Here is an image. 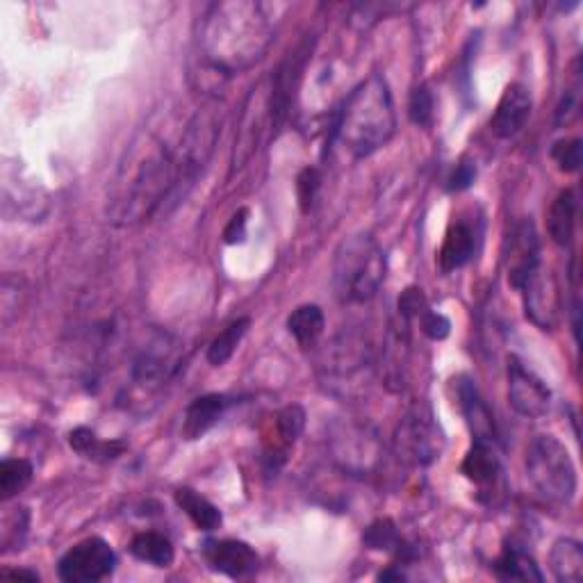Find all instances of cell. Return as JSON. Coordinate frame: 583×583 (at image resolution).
Returning <instances> with one entry per match:
<instances>
[{"label":"cell","instance_id":"1","mask_svg":"<svg viewBox=\"0 0 583 583\" xmlns=\"http://www.w3.org/2000/svg\"><path fill=\"white\" fill-rule=\"evenodd\" d=\"M185 122L173 114L141 128L116 167L107 192V221L133 228L167 217V208L179 185V141Z\"/></svg>","mask_w":583,"mask_h":583},{"label":"cell","instance_id":"2","mask_svg":"<svg viewBox=\"0 0 583 583\" xmlns=\"http://www.w3.org/2000/svg\"><path fill=\"white\" fill-rule=\"evenodd\" d=\"M274 35L276 14L272 5L251 0L213 5L198 23L192 80L208 99H217L226 82L247 73L267 55Z\"/></svg>","mask_w":583,"mask_h":583},{"label":"cell","instance_id":"3","mask_svg":"<svg viewBox=\"0 0 583 583\" xmlns=\"http://www.w3.org/2000/svg\"><path fill=\"white\" fill-rule=\"evenodd\" d=\"M397 133V112L390 84L371 73L346 96L333 124V144L352 160H365L381 151Z\"/></svg>","mask_w":583,"mask_h":583},{"label":"cell","instance_id":"4","mask_svg":"<svg viewBox=\"0 0 583 583\" xmlns=\"http://www.w3.org/2000/svg\"><path fill=\"white\" fill-rule=\"evenodd\" d=\"M388 272L386 251L369 232L346 238L333 258V292L344 306L369 304Z\"/></svg>","mask_w":583,"mask_h":583},{"label":"cell","instance_id":"5","mask_svg":"<svg viewBox=\"0 0 583 583\" xmlns=\"http://www.w3.org/2000/svg\"><path fill=\"white\" fill-rule=\"evenodd\" d=\"M221 135V110L217 99H208L203 107L194 110L183 126L179 141V185L171 196L167 215L176 210L196 187L198 179L213 160L215 146Z\"/></svg>","mask_w":583,"mask_h":583},{"label":"cell","instance_id":"6","mask_svg":"<svg viewBox=\"0 0 583 583\" xmlns=\"http://www.w3.org/2000/svg\"><path fill=\"white\" fill-rule=\"evenodd\" d=\"M527 477L540 498L553 506L574 502L579 477L568 447L553 435H536L527 449Z\"/></svg>","mask_w":583,"mask_h":583},{"label":"cell","instance_id":"7","mask_svg":"<svg viewBox=\"0 0 583 583\" xmlns=\"http://www.w3.org/2000/svg\"><path fill=\"white\" fill-rule=\"evenodd\" d=\"M319 376L324 386L340 397H354L363 392L374 371L371 344L363 333L346 331L333 340L329 352L319 363Z\"/></svg>","mask_w":583,"mask_h":583},{"label":"cell","instance_id":"8","mask_svg":"<svg viewBox=\"0 0 583 583\" xmlns=\"http://www.w3.org/2000/svg\"><path fill=\"white\" fill-rule=\"evenodd\" d=\"M445 445L447 437L435 420L433 408L426 401H418L401 418L395 431L392 451L405 468H428L443 456Z\"/></svg>","mask_w":583,"mask_h":583},{"label":"cell","instance_id":"9","mask_svg":"<svg viewBox=\"0 0 583 583\" xmlns=\"http://www.w3.org/2000/svg\"><path fill=\"white\" fill-rule=\"evenodd\" d=\"M183 363V342L171 333L158 331L137 352L130 365V381L137 390L156 392L181 374Z\"/></svg>","mask_w":583,"mask_h":583},{"label":"cell","instance_id":"10","mask_svg":"<svg viewBox=\"0 0 583 583\" xmlns=\"http://www.w3.org/2000/svg\"><path fill=\"white\" fill-rule=\"evenodd\" d=\"M329 447L333 460L348 475H369L381 462V441L371 426L338 422L331 428Z\"/></svg>","mask_w":583,"mask_h":583},{"label":"cell","instance_id":"11","mask_svg":"<svg viewBox=\"0 0 583 583\" xmlns=\"http://www.w3.org/2000/svg\"><path fill=\"white\" fill-rule=\"evenodd\" d=\"M265 135L274 137L272 105H270V78L260 80L244 101L240 130L236 135V149L230 158V173L244 169L258 153Z\"/></svg>","mask_w":583,"mask_h":583},{"label":"cell","instance_id":"12","mask_svg":"<svg viewBox=\"0 0 583 583\" xmlns=\"http://www.w3.org/2000/svg\"><path fill=\"white\" fill-rule=\"evenodd\" d=\"M116 568V553L103 538H87L71 547L57 565L67 583H99L110 579Z\"/></svg>","mask_w":583,"mask_h":583},{"label":"cell","instance_id":"13","mask_svg":"<svg viewBox=\"0 0 583 583\" xmlns=\"http://www.w3.org/2000/svg\"><path fill=\"white\" fill-rule=\"evenodd\" d=\"M519 295L524 312H527V319L534 327H538L540 331H553L559 327L563 315V299L557 276L540 267L529 278V283L519 289Z\"/></svg>","mask_w":583,"mask_h":583},{"label":"cell","instance_id":"14","mask_svg":"<svg viewBox=\"0 0 583 583\" xmlns=\"http://www.w3.org/2000/svg\"><path fill=\"white\" fill-rule=\"evenodd\" d=\"M504 265L508 283L519 292L529 278L542 267L540 260V238L536 224L531 219H522L511 230L506 251H504Z\"/></svg>","mask_w":583,"mask_h":583},{"label":"cell","instance_id":"15","mask_svg":"<svg viewBox=\"0 0 583 583\" xmlns=\"http://www.w3.org/2000/svg\"><path fill=\"white\" fill-rule=\"evenodd\" d=\"M508 401L513 411L527 420H540L549 413L551 390L542 378L519 358H508Z\"/></svg>","mask_w":583,"mask_h":583},{"label":"cell","instance_id":"16","mask_svg":"<svg viewBox=\"0 0 583 583\" xmlns=\"http://www.w3.org/2000/svg\"><path fill=\"white\" fill-rule=\"evenodd\" d=\"M534 99L522 82H511L490 116V130L500 139L517 137L531 119Z\"/></svg>","mask_w":583,"mask_h":583},{"label":"cell","instance_id":"17","mask_svg":"<svg viewBox=\"0 0 583 583\" xmlns=\"http://www.w3.org/2000/svg\"><path fill=\"white\" fill-rule=\"evenodd\" d=\"M203 553L215 572L230 579H247L260 568V557L244 540H210Z\"/></svg>","mask_w":583,"mask_h":583},{"label":"cell","instance_id":"18","mask_svg":"<svg viewBox=\"0 0 583 583\" xmlns=\"http://www.w3.org/2000/svg\"><path fill=\"white\" fill-rule=\"evenodd\" d=\"M304 428H306V411L299 403L285 405L283 411L276 413V418H274L276 441L267 445L265 456H262V462H265L267 475H276L283 468L289 449L295 447V443L301 437Z\"/></svg>","mask_w":583,"mask_h":583},{"label":"cell","instance_id":"19","mask_svg":"<svg viewBox=\"0 0 583 583\" xmlns=\"http://www.w3.org/2000/svg\"><path fill=\"white\" fill-rule=\"evenodd\" d=\"M458 403L460 411L465 415V422L470 426L472 441H488V443H498V424H494L490 405L481 397L477 384L470 376H460L458 378Z\"/></svg>","mask_w":583,"mask_h":583},{"label":"cell","instance_id":"20","mask_svg":"<svg viewBox=\"0 0 583 583\" xmlns=\"http://www.w3.org/2000/svg\"><path fill=\"white\" fill-rule=\"evenodd\" d=\"M477 242H479L477 230L470 221H462V219L454 221L447 228V236H445L441 251H437V267H441L443 274L462 270L475 258Z\"/></svg>","mask_w":583,"mask_h":583},{"label":"cell","instance_id":"21","mask_svg":"<svg viewBox=\"0 0 583 583\" xmlns=\"http://www.w3.org/2000/svg\"><path fill=\"white\" fill-rule=\"evenodd\" d=\"M228 405H230V397L217 395V392L194 399L187 405L185 420H183L185 441H198V437H203L210 428H215L219 420L226 415Z\"/></svg>","mask_w":583,"mask_h":583},{"label":"cell","instance_id":"22","mask_svg":"<svg viewBox=\"0 0 583 583\" xmlns=\"http://www.w3.org/2000/svg\"><path fill=\"white\" fill-rule=\"evenodd\" d=\"M460 472L465 475V479L472 481L479 488H490L498 483L502 475V458L498 451V443L475 441L470 451L462 458Z\"/></svg>","mask_w":583,"mask_h":583},{"label":"cell","instance_id":"23","mask_svg":"<svg viewBox=\"0 0 583 583\" xmlns=\"http://www.w3.org/2000/svg\"><path fill=\"white\" fill-rule=\"evenodd\" d=\"M576 210H579V201L574 190H563L557 198H553L551 208L547 213V232L557 247L565 249L572 244L576 230Z\"/></svg>","mask_w":583,"mask_h":583},{"label":"cell","instance_id":"24","mask_svg":"<svg viewBox=\"0 0 583 583\" xmlns=\"http://www.w3.org/2000/svg\"><path fill=\"white\" fill-rule=\"evenodd\" d=\"M324 329H327L324 310L315 304L299 306L287 317V331L292 338L297 340V344L304 348V352L317 346V342L324 335Z\"/></svg>","mask_w":583,"mask_h":583},{"label":"cell","instance_id":"25","mask_svg":"<svg viewBox=\"0 0 583 583\" xmlns=\"http://www.w3.org/2000/svg\"><path fill=\"white\" fill-rule=\"evenodd\" d=\"M173 500H176V506L194 522V527L198 531H206V534H213L221 527V511L208 502L203 494H198L196 490L192 488H179L176 492H173Z\"/></svg>","mask_w":583,"mask_h":583},{"label":"cell","instance_id":"26","mask_svg":"<svg viewBox=\"0 0 583 583\" xmlns=\"http://www.w3.org/2000/svg\"><path fill=\"white\" fill-rule=\"evenodd\" d=\"M69 445L76 454L94 462H112L128 449L124 441H101V437L87 426H78L69 433Z\"/></svg>","mask_w":583,"mask_h":583},{"label":"cell","instance_id":"27","mask_svg":"<svg viewBox=\"0 0 583 583\" xmlns=\"http://www.w3.org/2000/svg\"><path fill=\"white\" fill-rule=\"evenodd\" d=\"M549 568L561 583L583 581V549L574 538H561L549 551Z\"/></svg>","mask_w":583,"mask_h":583},{"label":"cell","instance_id":"28","mask_svg":"<svg viewBox=\"0 0 583 583\" xmlns=\"http://www.w3.org/2000/svg\"><path fill=\"white\" fill-rule=\"evenodd\" d=\"M492 570L502 581H542V572L538 570L536 561L513 542L504 545L498 561L492 563Z\"/></svg>","mask_w":583,"mask_h":583},{"label":"cell","instance_id":"29","mask_svg":"<svg viewBox=\"0 0 583 583\" xmlns=\"http://www.w3.org/2000/svg\"><path fill=\"white\" fill-rule=\"evenodd\" d=\"M130 553L153 568H169L176 559V549H173L171 540L158 531H141L130 540Z\"/></svg>","mask_w":583,"mask_h":583},{"label":"cell","instance_id":"30","mask_svg":"<svg viewBox=\"0 0 583 583\" xmlns=\"http://www.w3.org/2000/svg\"><path fill=\"white\" fill-rule=\"evenodd\" d=\"M251 329V317H240L236 319V322H230L208 346V363L213 367H221L226 365L232 354L238 352L240 342L244 340L247 331Z\"/></svg>","mask_w":583,"mask_h":583},{"label":"cell","instance_id":"31","mask_svg":"<svg viewBox=\"0 0 583 583\" xmlns=\"http://www.w3.org/2000/svg\"><path fill=\"white\" fill-rule=\"evenodd\" d=\"M35 477L33 462L27 458H5L3 465H0V500L10 502L16 498L19 492H23L27 485H31Z\"/></svg>","mask_w":583,"mask_h":583},{"label":"cell","instance_id":"32","mask_svg":"<svg viewBox=\"0 0 583 583\" xmlns=\"http://www.w3.org/2000/svg\"><path fill=\"white\" fill-rule=\"evenodd\" d=\"M403 536L399 534L397 524L392 519H376L363 534V545L374 551H392L399 553L403 547Z\"/></svg>","mask_w":583,"mask_h":583},{"label":"cell","instance_id":"33","mask_svg":"<svg viewBox=\"0 0 583 583\" xmlns=\"http://www.w3.org/2000/svg\"><path fill=\"white\" fill-rule=\"evenodd\" d=\"M408 116H411V122L420 128H431L433 119H435V103H433V94L426 84H420L413 90L411 101H408Z\"/></svg>","mask_w":583,"mask_h":583},{"label":"cell","instance_id":"34","mask_svg":"<svg viewBox=\"0 0 583 583\" xmlns=\"http://www.w3.org/2000/svg\"><path fill=\"white\" fill-rule=\"evenodd\" d=\"M581 153H583V144L579 137L561 139L553 144L551 149V158L563 173H576L581 169Z\"/></svg>","mask_w":583,"mask_h":583},{"label":"cell","instance_id":"35","mask_svg":"<svg viewBox=\"0 0 583 583\" xmlns=\"http://www.w3.org/2000/svg\"><path fill=\"white\" fill-rule=\"evenodd\" d=\"M27 527H31V515H27V508H16L14 515H5L3 519V551L10 549H21Z\"/></svg>","mask_w":583,"mask_h":583},{"label":"cell","instance_id":"36","mask_svg":"<svg viewBox=\"0 0 583 583\" xmlns=\"http://www.w3.org/2000/svg\"><path fill=\"white\" fill-rule=\"evenodd\" d=\"M319 187H322V176H319V171L315 167H306L297 179V196H299V206L304 213L312 210Z\"/></svg>","mask_w":583,"mask_h":583},{"label":"cell","instance_id":"37","mask_svg":"<svg viewBox=\"0 0 583 583\" xmlns=\"http://www.w3.org/2000/svg\"><path fill=\"white\" fill-rule=\"evenodd\" d=\"M418 322L422 327V333L428 340H435V342H441V340L449 338V333H451V322H449V319L443 312H435L431 308L418 319Z\"/></svg>","mask_w":583,"mask_h":583},{"label":"cell","instance_id":"38","mask_svg":"<svg viewBox=\"0 0 583 583\" xmlns=\"http://www.w3.org/2000/svg\"><path fill=\"white\" fill-rule=\"evenodd\" d=\"M475 181H477V164L475 162H460V164H456L454 173L449 176V190L462 192V190L472 187Z\"/></svg>","mask_w":583,"mask_h":583},{"label":"cell","instance_id":"39","mask_svg":"<svg viewBox=\"0 0 583 583\" xmlns=\"http://www.w3.org/2000/svg\"><path fill=\"white\" fill-rule=\"evenodd\" d=\"M247 217H249V210H244V208L230 217V221H228V226L224 230V242L226 244H238V242H242L247 238V221H249Z\"/></svg>","mask_w":583,"mask_h":583},{"label":"cell","instance_id":"40","mask_svg":"<svg viewBox=\"0 0 583 583\" xmlns=\"http://www.w3.org/2000/svg\"><path fill=\"white\" fill-rule=\"evenodd\" d=\"M405 572L401 570V565H390L388 570H384L378 574V581H405Z\"/></svg>","mask_w":583,"mask_h":583},{"label":"cell","instance_id":"41","mask_svg":"<svg viewBox=\"0 0 583 583\" xmlns=\"http://www.w3.org/2000/svg\"><path fill=\"white\" fill-rule=\"evenodd\" d=\"M3 576H12V579H27V581H39V574L37 572H31V570H3Z\"/></svg>","mask_w":583,"mask_h":583}]
</instances>
